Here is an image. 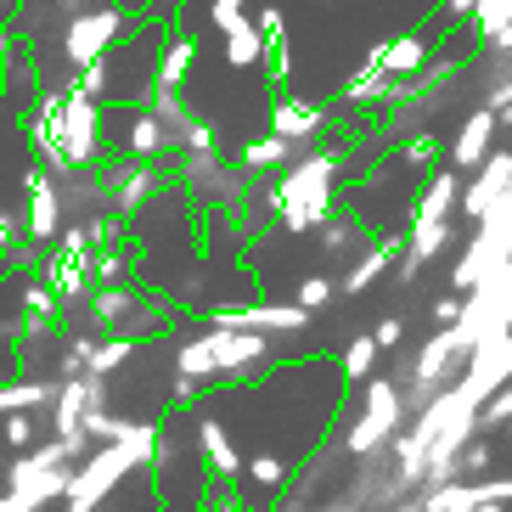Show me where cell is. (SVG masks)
I'll list each match as a JSON object with an SVG mask.
<instances>
[{
	"instance_id": "cell-37",
	"label": "cell",
	"mask_w": 512,
	"mask_h": 512,
	"mask_svg": "<svg viewBox=\"0 0 512 512\" xmlns=\"http://www.w3.org/2000/svg\"><path fill=\"white\" fill-rule=\"evenodd\" d=\"M209 17H214V29H220V34L237 29V23H254L248 0H209Z\"/></svg>"
},
{
	"instance_id": "cell-46",
	"label": "cell",
	"mask_w": 512,
	"mask_h": 512,
	"mask_svg": "<svg viewBox=\"0 0 512 512\" xmlns=\"http://www.w3.org/2000/svg\"><path fill=\"white\" fill-rule=\"evenodd\" d=\"M496 124H501V130H512V102H507V107H501V113H496Z\"/></svg>"
},
{
	"instance_id": "cell-19",
	"label": "cell",
	"mask_w": 512,
	"mask_h": 512,
	"mask_svg": "<svg viewBox=\"0 0 512 512\" xmlns=\"http://www.w3.org/2000/svg\"><path fill=\"white\" fill-rule=\"evenodd\" d=\"M237 484H248V507H276V496L293 484V467H287V456H271V451L242 456V479Z\"/></svg>"
},
{
	"instance_id": "cell-5",
	"label": "cell",
	"mask_w": 512,
	"mask_h": 512,
	"mask_svg": "<svg viewBox=\"0 0 512 512\" xmlns=\"http://www.w3.org/2000/svg\"><path fill=\"white\" fill-rule=\"evenodd\" d=\"M400 422H406V400H400V383L394 377H366L361 383V411L349 417L344 428V456H377L389 451V439L400 434Z\"/></svg>"
},
{
	"instance_id": "cell-53",
	"label": "cell",
	"mask_w": 512,
	"mask_h": 512,
	"mask_svg": "<svg viewBox=\"0 0 512 512\" xmlns=\"http://www.w3.org/2000/svg\"><path fill=\"white\" fill-rule=\"evenodd\" d=\"M507 512H512V507H507Z\"/></svg>"
},
{
	"instance_id": "cell-47",
	"label": "cell",
	"mask_w": 512,
	"mask_h": 512,
	"mask_svg": "<svg viewBox=\"0 0 512 512\" xmlns=\"http://www.w3.org/2000/svg\"><path fill=\"white\" fill-rule=\"evenodd\" d=\"M389 512H422V507H417V501H394Z\"/></svg>"
},
{
	"instance_id": "cell-43",
	"label": "cell",
	"mask_w": 512,
	"mask_h": 512,
	"mask_svg": "<svg viewBox=\"0 0 512 512\" xmlns=\"http://www.w3.org/2000/svg\"><path fill=\"white\" fill-rule=\"evenodd\" d=\"M456 316H462V293H445V299H434V321H439V327H456Z\"/></svg>"
},
{
	"instance_id": "cell-18",
	"label": "cell",
	"mask_w": 512,
	"mask_h": 512,
	"mask_svg": "<svg viewBox=\"0 0 512 512\" xmlns=\"http://www.w3.org/2000/svg\"><path fill=\"white\" fill-rule=\"evenodd\" d=\"M456 203H462V175L456 169H428V181H422L417 203H411L406 226H428V220H451Z\"/></svg>"
},
{
	"instance_id": "cell-11",
	"label": "cell",
	"mask_w": 512,
	"mask_h": 512,
	"mask_svg": "<svg viewBox=\"0 0 512 512\" xmlns=\"http://www.w3.org/2000/svg\"><path fill=\"white\" fill-rule=\"evenodd\" d=\"M68 226V209H62V186L46 164H29L23 169V237L34 248H51L57 231Z\"/></svg>"
},
{
	"instance_id": "cell-38",
	"label": "cell",
	"mask_w": 512,
	"mask_h": 512,
	"mask_svg": "<svg viewBox=\"0 0 512 512\" xmlns=\"http://www.w3.org/2000/svg\"><path fill=\"white\" fill-rule=\"evenodd\" d=\"M254 29L265 34V46H282V40H287V17H282V6H271V0H265V6L254 12Z\"/></svg>"
},
{
	"instance_id": "cell-36",
	"label": "cell",
	"mask_w": 512,
	"mask_h": 512,
	"mask_svg": "<svg viewBox=\"0 0 512 512\" xmlns=\"http://www.w3.org/2000/svg\"><path fill=\"white\" fill-rule=\"evenodd\" d=\"M434 158H439V141L434 136H400V164H406V169L428 175V169H434Z\"/></svg>"
},
{
	"instance_id": "cell-29",
	"label": "cell",
	"mask_w": 512,
	"mask_h": 512,
	"mask_svg": "<svg viewBox=\"0 0 512 512\" xmlns=\"http://www.w3.org/2000/svg\"><path fill=\"white\" fill-rule=\"evenodd\" d=\"M377 355H383V349H377V338H372V332H361V338H349V344H344V355H338V377H344L349 389H355V383H366V377L377 372Z\"/></svg>"
},
{
	"instance_id": "cell-33",
	"label": "cell",
	"mask_w": 512,
	"mask_h": 512,
	"mask_svg": "<svg viewBox=\"0 0 512 512\" xmlns=\"http://www.w3.org/2000/svg\"><path fill=\"white\" fill-rule=\"evenodd\" d=\"M490 462H496V451H490V434H473L462 451H456L451 479H484V473H490Z\"/></svg>"
},
{
	"instance_id": "cell-28",
	"label": "cell",
	"mask_w": 512,
	"mask_h": 512,
	"mask_svg": "<svg viewBox=\"0 0 512 512\" xmlns=\"http://www.w3.org/2000/svg\"><path fill=\"white\" fill-rule=\"evenodd\" d=\"M141 349V338H124V332H96V344H91V366L85 372H96V377H113L130 355Z\"/></svg>"
},
{
	"instance_id": "cell-25",
	"label": "cell",
	"mask_w": 512,
	"mask_h": 512,
	"mask_svg": "<svg viewBox=\"0 0 512 512\" xmlns=\"http://www.w3.org/2000/svg\"><path fill=\"white\" fill-rule=\"evenodd\" d=\"M299 152H304V147H293V141H282V136H271V130H265V136L242 141L237 169H248V175H259V181H265V175H276V169H287V164H293Z\"/></svg>"
},
{
	"instance_id": "cell-6",
	"label": "cell",
	"mask_w": 512,
	"mask_h": 512,
	"mask_svg": "<svg viewBox=\"0 0 512 512\" xmlns=\"http://www.w3.org/2000/svg\"><path fill=\"white\" fill-rule=\"evenodd\" d=\"M130 6H119V0H96V6H79L74 17H68V23H62V62H68V68H85V62H96V57H107V51L119 46L124 34H130Z\"/></svg>"
},
{
	"instance_id": "cell-30",
	"label": "cell",
	"mask_w": 512,
	"mask_h": 512,
	"mask_svg": "<svg viewBox=\"0 0 512 512\" xmlns=\"http://www.w3.org/2000/svg\"><path fill=\"white\" fill-rule=\"evenodd\" d=\"M136 276V259L124 254L119 242H102L91 254V287H113V282H130Z\"/></svg>"
},
{
	"instance_id": "cell-24",
	"label": "cell",
	"mask_w": 512,
	"mask_h": 512,
	"mask_svg": "<svg viewBox=\"0 0 512 512\" xmlns=\"http://www.w3.org/2000/svg\"><path fill=\"white\" fill-rule=\"evenodd\" d=\"M467 29H473L479 51H512V0H473Z\"/></svg>"
},
{
	"instance_id": "cell-21",
	"label": "cell",
	"mask_w": 512,
	"mask_h": 512,
	"mask_svg": "<svg viewBox=\"0 0 512 512\" xmlns=\"http://www.w3.org/2000/svg\"><path fill=\"white\" fill-rule=\"evenodd\" d=\"M192 68H197V34H164V40H158V62H152V85L186 91Z\"/></svg>"
},
{
	"instance_id": "cell-52",
	"label": "cell",
	"mask_w": 512,
	"mask_h": 512,
	"mask_svg": "<svg viewBox=\"0 0 512 512\" xmlns=\"http://www.w3.org/2000/svg\"><path fill=\"white\" fill-rule=\"evenodd\" d=\"M0 271H6V265H0Z\"/></svg>"
},
{
	"instance_id": "cell-45",
	"label": "cell",
	"mask_w": 512,
	"mask_h": 512,
	"mask_svg": "<svg viewBox=\"0 0 512 512\" xmlns=\"http://www.w3.org/2000/svg\"><path fill=\"white\" fill-rule=\"evenodd\" d=\"M0 512H23V507H17V496H12V490H0Z\"/></svg>"
},
{
	"instance_id": "cell-35",
	"label": "cell",
	"mask_w": 512,
	"mask_h": 512,
	"mask_svg": "<svg viewBox=\"0 0 512 512\" xmlns=\"http://www.w3.org/2000/svg\"><path fill=\"white\" fill-rule=\"evenodd\" d=\"M332 299H338V282H332V276H304V282L293 287V304H299V310H310V316H316V310H327Z\"/></svg>"
},
{
	"instance_id": "cell-16",
	"label": "cell",
	"mask_w": 512,
	"mask_h": 512,
	"mask_svg": "<svg viewBox=\"0 0 512 512\" xmlns=\"http://www.w3.org/2000/svg\"><path fill=\"white\" fill-rule=\"evenodd\" d=\"M400 96H406V79H394L377 57H366L361 68L344 79L338 102L344 107H377V113H383V107H400Z\"/></svg>"
},
{
	"instance_id": "cell-23",
	"label": "cell",
	"mask_w": 512,
	"mask_h": 512,
	"mask_svg": "<svg viewBox=\"0 0 512 512\" xmlns=\"http://www.w3.org/2000/svg\"><path fill=\"white\" fill-rule=\"evenodd\" d=\"M51 400H57V377L51 372H23L0 383V417L6 411H51Z\"/></svg>"
},
{
	"instance_id": "cell-27",
	"label": "cell",
	"mask_w": 512,
	"mask_h": 512,
	"mask_svg": "<svg viewBox=\"0 0 512 512\" xmlns=\"http://www.w3.org/2000/svg\"><path fill=\"white\" fill-rule=\"evenodd\" d=\"M147 107H152V119L164 124L175 141H181V136H186V124L197 119L192 102H186V91H164V85H152V91H147Z\"/></svg>"
},
{
	"instance_id": "cell-13",
	"label": "cell",
	"mask_w": 512,
	"mask_h": 512,
	"mask_svg": "<svg viewBox=\"0 0 512 512\" xmlns=\"http://www.w3.org/2000/svg\"><path fill=\"white\" fill-rule=\"evenodd\" d=\"M507 181H512V147H490L484 152V164L473 169V181H462V203H456V214H462L467 226H479L484 214L507 197Z\"/></svg>"
},
{
	"instance_id": "cell-26",
	"label": "cell",
	"mask_w": 512,
	"mask_h": 512,
	"mask_svg": "<svg viewBox=\"0 0 512 512\" xmlns=\"http://www.w3.org/2000/svg\"><path fill=\"white\" fill-rule=\"evenodd\" d=\"M310 237H316V248L327 259H349V248H355V242H372V237H366V226H361V214H344V209H332L327 220L310 231Z\"/></svg>"
},
{
	"instance_id": "cell-10",
	"label": "cell",
	"mask_w": 512,
	"mask_h": 512,
	"mask_svg": "<svg viewBox=\"0 0 512 512\" xmlns=\"http://www.w3.org/2000/svg\"><path fill=\"white\" fill-rule=\"evenodd\" d=\"M107 147L124 152V158H152V164H169V158H181V141L169 136L164 124L152 119L147 102H107Z\"/></svg>"
},
{
	"instance_id": "cell-1",
	"label": "cell",
	"mask_w": 512,
	"mask_h": 512,
	"mask_svg": "<svg viewBox=\"0 0 512 512\" xmlns=\"http://www.w3.org/2000/svg\"><path fill=\"white\" fill-rule=\"evenodd\" d=\"M344 164H349L344 147H327V141L304 147L293 164L271 175V186H265V197H259V209L271 214L282 231H293V237H310V231H316L321 220L338 209Z\"/></svg>"
},
{
	"instance_id": "cell-44",
	"label": "cell",
	"mask_w": 512,
	"mask_h": 512,
	"mask_svg": "<svg viewBox=\"0 0 512 512\" xmlns=\"http://www.w3.org/2000/svg\"><path fill=\"white\" fill-rule=\"evenodd\" d=\"M439 12L451 17V23H467V17H473V0H445V6H439Z\"/></svg>"
},
{
	"instance_id": "cell-4",
	"label": "cell",
	"mask_w": 512,
	"mask_h": 512,
	"mask_svg": "<svg viewBox=\"0 0 512 512\" xmlns=\"http://www.w3.org/2000/svg\"><path fill=\"white\" fill-rule=\"evenodd\" d=\"M34 113L51 124L68 169H102L107 164V152H113L107 147V102L85 96L79 85H40Z\"/></svg>"
},
{
	"instance_id": "cell-51",
	"label": "cell",
	"mask_w": 512,
	"mask_h": 512,
	"mask_svg": "<svg viewBox=\"0 0 512 512\" xmlns=\"http://www.w3.org/2000/svg\"><path fill=\"white\" fill-rule=\"evenodd\" d=\"M507 209H512V181H507Z\"/></svg>"
},
{
	"instance_id": "cell-17",
	"label": "cell",
	"mask_w": 512,
	"mask_h": 512,
	"mask_svg": "<svg viewBox=\"0 0 512 512\" xmlns=\"http://www.w3.org/2000/svg\"><path fill=\"white\" fill-rule=\"evenodd\" d=\"M197 456H203V473L220 484H237L242 479V451L237 439H231V428L220 417H197Z\"/></svg>"
},
{
	"instance_id": "cell-3",
	"label": "cell",
	"mask_w": 512,
	"mask_h": 512,
	"mask_svg": "<svg viewBox=\"0 0 512 512\" xmlns=\"http://www.w3.org/2000/svg\"><path fill=\"white\" fill-rule=\"evenodd\" d=\"M276 355H271V338L265 332H242V327H209L203 332H186L175 344V372H192L203 383H254L259 372H271Z\"/></svg>"
},
{
	"instance_id": "cell-39",
	"label": "cell",
	"mask_w": 512,
	"mask_h": 512,
	"mask_svg": "<svg viewBox=\"0 0 512 512\" xmlns=\"http://www.w3.org/2000/svg\"><path fill=\"white\" fill-rule=\"evenodd\" d=\"M181 152H220V130H214L209 119H192L181 136Z\"/></svg>"
},
{
	"instance_id": "cell-7",
	"label": "cell",
	"mask_w": 512,
	"mask_h": 512,
	"mask_svg": "<svg viewBox=\"0 0 512 512\" xmlns=\"http://www.w3.org/2000/svg\"><path fill=\"white\" fill-rule=\"evenodd\" d=\"M169 175L164 164H152V158H124V152H107L102 164V203L119 220H136V214H147L158 197H164Z\"/></svg>"
},
{
	"instance_id": "cell-31",
	"label": "cell",
	"mask_w": 512,
	"mask_h": 512,
	"mask_svg": "<svg viewBox=\"0 0 512 512\" xmlns=\"http://www.w3.org/2000/svg\"><path fill=\"white\" fill-rule=\"evenodd\" d=\"M220 40H226L231 68H254V62H265V34H259L254 23H237V29H226Z\"/></svg>"
},
{
	"instance_id": "cell-42",
	"label": "cell",
	"mask_w": 512,
	"mask_h": 512,
	"mask_svg": "<svg viewBox=\"0 0 512 512\" xmlns=\"http://www.w3.org/2000/svg\"><path fill=\"white\" fill-rule=\"evenodd\" d=\"M12 62H17V34H12V23H0V85L12 74Z\"/></svg>"
},
{
	"instance_id": "cell-2",
	"label": "cell",
	"mask_w": 512,
	"mask_h": 512,
	"mask_svg": "<svg viewBox=\"0 0 512 512\" xmlns=\"http://www.w3.org/2000/svg\"><path fill=\"white\" fill-rule=\"evenodd\" d=\"M152 451H158V422H130L119 439H102V445H91V451L74 462V473H68L62 507H68V512H96V507H107V501L119 496L124 479L147 473Z\"/></svg>"
},
{
	"instance_id": "cell-15",
	"label": "cell",
	"mask_w": 512,
	"mask_h": 512,
	"mask_svg": "<svg viewBox=\"0 0 512 512\" xmlns=\"http://www.w3.org/2000/svg\"><path fill=\"white\" fill-rule=\"evenodd\" d=\"M332 119L327 107L310 102V96H282V102H271V136L293 141V147H316V141H327Z\"/></svg>"
},
{
	"instance_id": "cell-20",
	"label": "cell",
	"mask_w": 512,
	"mask_h": 512,
	"mask_svg": "<svg viewBox=\"0 0 512 512\" xmlns=\"http://www.w3.org/2000/svg\"><path fill=\"white\" fill-rule=\"evenodd\" d=\"M496 130H501V124H496L490 107H473V113H467L462 130H456V141H451V169H456V175L484 164V152L496 147Z\"/></svg>"
},
{
	"instance_id": "cell-41",
	"label": "cell",
	"mask_w": 512,
	"mask_h": 512,
	"mask_svg": "<svg viewBox=\"0 0 512 512\" xmlns=\"http://www.w3.org/2000/svg\"><path fill=\"white\" fill-rule=\"evenodd\" d=\"M372 338H377V349H383V355H389V349H400V338H406V316H383Z\"/></svg>"
},
{
	"instance_id": "cell-48",
	"label": "cell",
	"mask_w": 512,
	"mask_h": 512,
	"mask_svg": "<svg viewBox=\"0 0 512 512\" xmlns=\"http://www.w3.org/2000/svg\"><path fill=\"white\" fill-rule=\"evenodd\" d=\"M214 512H248V507H242V501H231V507H214Z\"/></svg>"
},
{
	"instance_id": "cell-50",
	"label": "cell",
	"mask_w": 512,
	"mask_h": 512,
	"mask_svg": "<svg viewBox=\"0 0 512 512\" xmlns=\"http://www.w3.org/2000/svg\"><path fill=\"white\" fill-rule=\"evenodd\" d=\"M310 6H338V0H310Z\"/></svg>"
},
{
	"instance_id": "cell-40",
	"label": "cell",
	"mask_w": 512,
	"mask_h": 512,
	"mask_svg": "<svg viewBox=\"0 0 512 512\" xmlns=\"http://www.w3.org/2000/svg\"><path fill=\"white\" fill-rule=\"evenodd\" d=\"M17 242H23V209H6V203H0V265L12 259Z\"/></svg>"
},
{
	"instance_id": "cell-9",
	"label": "cell",
	"mask_w": 512,
	"mask_h": 512,
	"mask_svg": "<svg viewBox=\"0 0 512 512\" xmlns=\"http://www.w3.org/2000/svg\"><path fill=\"white\" fill-rule=\"evenodd\" d=\"M507 259H512V209H507V197H501L496 209L473 226V237L462 242V259L451 265V293H473Z\"/></svg>"
},
{
	"instance_id": "cell-34",
	"label": "cell",
	"mask_w": 512,
	"mask_h": 512,
	"mask_svg": "<svg viewBox=\"0 0 512 512\" xmlns=\"http://www.w3.org/2000/svg\"><path fill=\"white\" fill-rule=\"evenodd\" d=\"M6 428H0V439H6V445H12V451H29L34 439H46L40 434V411H6Z\"/></svg>"
},
{
	"instance_id": "cell-14",
	"label": "cell",
	"mask_w": 512,
	"mask_h": 512,
	"mask_svg": "<svg viewBox=\"0 0 512 512\" xmlns=\"http://www.w3.org/2000/svg\"><path fill=\"white\" fill-rule=\"evenodd\" d=\"M400 248H406V231H394V237H372L361 254L349 259L344 276H332V282H338V293H344V299H361V293H372V287L394 271Z\"/></svg>"
},
{
	"instance_id": "cell-32",
	"label": "cell",
	"mask_w": 512,
	"mask_h": 512,
	"mask_svg": "<svg viewBox=\"0 0 512 512\" xmlns=\"http://www.w3.org/2000/svg\"><path fill=\"white\" fill-rule=\"evenodd\" d=\"M91 344H96L91 327L68 332V338H62V349H57V372H51V377H79L85 366H91Z\"/></svg>"
},
{
	"instance_id": "cell-12",
	"label": "cell",
	"mask_w": 512,
	"mask_h": 512,
	"mask_svg": "<svg viewBox=\"0 0 512 512\" xmlns=\"http://www.w3.org/2000/svg\"><path fill=\"white\" fill-rule=\"evenodd\" d=\"M209 327H242V332H265V338H293L310 327V310L282 299H259V304H209L203 310Z\"/></svg>"
},
{
	"instance_id": "cell-49",
	"label": "cell",
	"mask_w": 512,
	"mask_h": 512,
	"mask_svg": "<svg viewBox=\"0 0 512 512\" xmlns=\"http://www.w3.org/2000/svg\"><path fill=\"white\" fill-rule=\"evenodd\" d=\"M496 434H507V439H512V417H507V422H501V428H496Z\"/></svg>"
},
{
	"instance_id": "cell-22",
	"label": "cell",
	"mask_w": 512,
	"mask_h": 512,
	"mask_svg": "<svg viewBox=\"0 0 512 512\" xmlns=\"http://www.w3.org/2000/svg\"><path fill=\"white\" fill-rule=\"evenodd\" d=\"M366 57H377L394 79H411V74H422V62L434 57V40H428V34H389V40H377Z\"/></svg>"
},
{
	"instance_id": "cell-8",
	"label": "cell",
	"mask_w": 512,
	"mask_h": 512,
	"mask_svg": "<svg viewBox=\"0 0 512 512\" xmlns=\"http://www.w3.org/2000/svg\"><path fill=\"white\" fill-rule=\"evenodd\" d=\"M451 332L467 344V355H473V344H484V338L512 332V259L496 265L473 293H462V316H456Z\"/></svg>"
}]
</instances>
